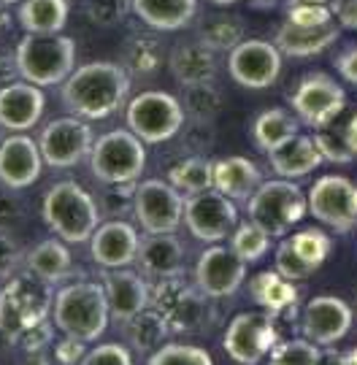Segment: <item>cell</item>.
Segmentation results:
<instances>
[{"instance_id":"32","label":"cell","mask_w":357,"mask_h":365,"mask_svg":"<svg viewBox=\"0 0 357 365\" xmlns=\"http://www.w3.org/2000/svg\"><path fill=\"white\" fill-rule=\"evenodd\" d=\"M249 292L257 306H263L265 312L281 314L284 309L295 306L298 289L292 284V279L281 276L279 271H263L249 282Z\"/></svg>"},{"instance_id":"49","label":"cell","mask_w":357,"mask_h":365,"mask_svg":"<svg viewBox=\"0 0 357 365\" xmlns=\"http://www.w3.org/2000/svg\"><path fill=\"white\" fill-rule=\"evenodd\" d=\"M49 344H52V325H49V322H41L38 327L27 330L25 336L16 341V346L30 354L43 352V346H49Z\"/></svg>"},{"instance_id":"23","label":"cell","mask_w":357,"mask_h":365,"mask_svg":"<svg viewBox=\"0 0 357 365\" xmlns=\"http://www.w3.org/2000/svg\"><path fill=\"white\" fill-rule=\"evenodd\" d=\"M103 287H106V298L111 306V317L119 322H128L130 317L144 312L152 303V284H146V279L135 271H125V268H106L103 274Z\"/></svg>"},{"instance_id":"20","label":"cell","mask_w":357,"mask_h":365,"mask_svg":"<svg viewBox=\"0 0 357 365\" xmlns=\"http://www.w3.org/2000/svg\"><path fill=\"white\" fill-rule=\"evenodd\" d=\"M41 168H43V155H41V146L30 135L16 133L0 141V184L3 187L25 190L38 182Z\"/></svg>"},{"instance_id":"53","label":"cell","mask_w":357,"mask_h":365,"mask_svg":"<svg viewBox=\"0 0 357 365\" xmlns=\"http://www.w3.org/2000/svg\"><path fill=\"white\" fill-rule=\"evenodd\" d=\"M344 133H346V144L352 146V152L357 155V114L352 119H349V122H346Z\"/></svg>"},{"instance_id":"9","label":"cell","mask_w":357,"mask_h":365,"mask_svg":"<svg viewBox=\"0 0 357 365\" xmlns=\"http://www.w3.org/2000/svg\"><path fill=\"white\" fill-rule=\"evenodd\" d=\"M206 298H209L206 292L190 287L179 276H173V279H160L152 284L149 306H155L165 317L171 333H195V330H206L214 319L212 306Z\"/></svg>"},{"instance_id":"40","label":"cell","mask_w":357,"mask_h":365,"mask_svg":"<svg viewBox=\"0 0 357 365\" xmlns=\"http://www.w3.org/2000/svg\"><path fill=\"white\" fill-rule=\"evenodd\" d=\"M268 360L274 365H317L322 360L319 344L311 339H290V341H276L274 349L268 352Z\"/></svg>"},{"instance_id":"16","label":"cell","mask_w":357,"mask_h":365,"mask_svg":"<svg viewBox=\"0 0 357 365\" xmlns=\"http://www.w3.org/2000/svg\"><path fill=\"white\" fill-rule=\"evenodd\" d=\"M227 71L236 84L247 90H268L281 73V52L276 43L263 38H244L230 49Z\"/></svg>"},{"instance_id":"29","label":"cell","mask_w":357,"mask_h":365,"mask_svg":"<svg viewBox=\"0 0 357 365\" xmlns=\"http://www.w3.org/2000/svg\"><path fill=\"white\" fill-rule=\"evenodd\" d=\"M138 19L160 33L187 27L198 14V0H133Z\"/></svg>"},{"instance_id":"21","label":"cell","mask_w":357,"mask_h":365,"mask_svg":"<svg viewBox=\"0 0 357 365\" xmlns=\"http://www.w3.org/2000/svg\"><path fill=\"white\" fill-rule=\"evenodd\" d=\"M46 106V95L33 81H11L0 87V128L11 133H25L38 125Z\"/></svg>"},{"instance_id":"10","label":"cell","mask_w":357,"mask_h":365,"mask_svg":"<svg viewBox=\"0 0 357 365\" xmlns=\"http://www.w3.org/2000/svg\"><path fill=\"white\" fill-rule=\"evenodd\" d=\"M185 192L171 182L146 179L135 187L133 214L146 233H176L185 222Z\"/></svg>"},{"instance_id":"48","label":"cell","mask_w":357,"mask_h":365,"mask_svg":"<svg viewBox=\"0 0 357 365\" xmlns=\"http://www.w3.org/2000/svg\"><path fill=\"white\" fill-rule=\"evenodd\" d=\"M84 357H87V341L66 336L63 341L54 344V360H57V363H66V365L84 363Z\"/></svg>"},{"instance_id":"39","label":"cell","mask_w":357,"mask_h":365,"mask_svg":"<svg viewBox=\"0 0 357 365\" xmlns=\"http://www.w3.org/2000/svg\"><path fill=\"white\" fill-rule=\"evenodd\" d=\"M271 238L254 222H244V225H236V230L230 233V247L236 249L238 257H244L247 262H257L260 257H265V252L271 249Z\"/></svg>"},{"instance_id":"5","label":"cell","mask_w":357,"mask_h":365,"mask_svg":"<svg viewBox=\"0 0 357 365\" xmlns=\"http://www.w3.org/2000/svg\"><path fill=\"white\" fill-rule=\"evenodd\" d=\"M16 71L38 87L63 84L76 66V41L60 33H27L16 43Z\"/></svg>"},{"instance_id":"51","label":"cell","mask_w":357,"mask_h":365,"mask_svg":"<svg viewBox=\"0 0 357 365\" xmlns=\"http://www.w3.org/2000/svg\"><path fill=\"white\" fill-rule=\"evenodd\" d=\"M14 76H19V71H16V54H11L9 49L0 46V87L11 84Z\"/></svg>"},{"instance_id":"22","label":"cell","mask_w":357,"mask_h":365,"mask_svg":"<svg viewBox=\"0 0 357 365\" xmlns=\"http://www.w3.org/2000/svg\"><path fill=\"white\" fill-rule=\"evenodd\" d=\"M141 235L135 233L130 222L108 220L98 225L90 238V255L100 268H125L138 257Z\"/></svg>"},{"instance_id":"13","label":"cell","mask_w":357,"mask_h":365,"mask_svg":"<svg viewBox=\"0 0 357 365\" xmlns=\"http://www.w3.org/2000/svg\"><path fill=\"white\" fill-rule=\"evenodd\" d=\"M43 163L52 168H73L81 160L93 155L95 135L93 128L87 125V119L76 117H60L52 119L38 138Z\"/></svg>"},{"instance_id":"55","label":"cell","mask_w":357,"mask_h":365,"mask_svg":"<svg viewBox=\"0 0 357 365\" xmlns=\"http://www.w3.org/2000/svg\"><path fill=\"white\" fill-rule=\"evenodd\" d=\"M214 6H233V3H238V0H212Z\"/></svg>"},{"instance_id":"58","label":"cell","mask_w":357,"mask_h":365,"mask_svg":"<svg viewBox=\"0 0 357 365\" xmlns=\"http://www.w3.org/2000/svg\"><path fill=\"white\" fill-rule=\"evenodd\" d=\"M0 130H3V128H0ZM0 141H3V138H0Z\"/></svg>"},{"instance_id":"26","label":"cell","mask_w":357,"mask_h":365,"mask_svg":"<svg viewBox=\"0 0 357 365\" xmlns=\"http://www.w3.org/2000/svg\"><path fill=\"white\" fill-rule=\"evenodd\" d=\"M268 160H271L274 173L281 179H304L325 163V157L317 146V138L304 135V133H295L284 144H279L274 152H268Z\"/></svg>"},{"instance_id":"46","label":"cell","mask_w":357,"mask_h":365,"mask_svg":"<svg viewBox=\"0 0 357 365\" xmlns=\"http://www.w3.org/2000/svg\"><path fill=\"white\" fill-rule=\"evenodd\" d=\"M19 260H22V255H19L16 241L6 227H0V279H9L11 274H16Z\"/></svg>"},{"instance_id":"43","label":"cell","mask_w":357,"mask_h":365,"mask_svg":"<svg viewBox=\"0 0 357 365\" xmlns=\"http://www.w3.org/2000/svg\"><path fill=\"white\" fill-rule=\"evenodd\" d=\"M344 128H341V130H336L333 125H328V128H322V130L314 135L322 157H325V160H331V163H352V160L357 157L355 152H352V146L346 144Z\"/></svg>"},{"instance_id":"33","label":"cell","mask_w":357,"mask_h":365,"mask_svg":"<svg viewBox=\"0 0 357 365\" xmlns=\"http://www.w3.org/2000/svg\"><path fill=\"white\" fill-rule=\"evenodd\" d=\"M68 14V0H22L16 16L27 33H60Z\"/></svg>"},{"instance_id":"15","label":"cell","mask_w":357,"mask_h":365,"mask_svg":"<svg viewBox=\"0 0 357 365\" xmlns=\"http://www.w3.org/2000/svg\"><path fill=\"white\" fill-rule=\"evenodd\" d=\"M292 108L304 125L322 130L341 117V111L346 108V92L331 76L311 73V76L301 78V84L295 87Z\"/></svg>"},{"instance_id":"37","label":"cell","mask_w":357,"mask_h":365,"mask_svg":"<svg viewBox=\"0 0 357 365\" xmlns=\"http://www.w3.org/2000/svg\"><path fill=\"white\" fill-rule=\"evenodd\" d=\"M203 43H209L214 52H230L233 46H238L244 41V25L238 16H209L206 25L200 27Z\"/></svg>"},{"instance_id":"18","label":"cell","mask_w":357,"mask_h":365,"mask_svg":"<svg viewBox=\"0 0 357 365\" xmlns=\"http://www.w3.org/2000/svg\"><path fill=\"white\" fill-rule=\"evenodd\" d=\"M247 265L249 262L238 257L233 247L212 244L195 262V287L209 298H230L244 284Z\"/></svg>"},{"instance_id":"47","label":"cell","mask_w":357,"mask_h":365,"mask_svg":"<svg viewBox=\"0 0 357 365\" xmlns=\"http://www.w3.org/2000/svg\"><path fill=\"white\" fill-rule=\"evenodd\" d=\"M22 217H25V206H22V200L11 192V187H9V190H0V227L11 230L14 225L22 222Z\"/></svg>"},{"instance_id":"4","label":"cell","mask_w":357,"mask_h":365,"mask_svg":"<svg viewBox=\"0 0 357 365\" xmlns=\"http://www.w3.org/2000/svg\"><path fill=\"white\" fill-rule=\"evenodd\" d=\"M41 217L66 244H84L100 225V211L95 197L76 182H57L43 195Z\"/></svg>"},{"instance_id":"19","label":"cell","mask_w":357,"mask_h":365,"mask_svg":"<svg viewBox=\"0 0 357 365\" xmlns=\"http://www.w3.org/2000/svg\"><path fill=\"white\" fill-rule=\"evenodd\" d=\"M352 330V309L336 295H317L306 303L301 333L319 346H333Z\"/></svg>"},{"instance_id":"56","label":"cell","mask_w":357,"mask_h":365,"mask_svg":"<svg viewBox=\"0 0 357 365\" xmlns=\"http://www.w3.org/2000/svg\"><path fill=\"white\" fill-rule=\"evenodd\" d=\"M6 27V11H3V3H0V30Z\"/></svg>"},{"instance_id":"28","label":"cell","mask_w":357,"mask_h":365,"mask_svg":"<svg viewBox=\"0 0 357 365\" xmlns=\"http://www.w3.org/2000/svg\"><path fill=\"white\" fill-rule=\"evenodd\" d=\"M260 184H263V173L247 157L214 160V190H219L222 195L244 203V200H249L254 195V190Z\"/></svg>"},{"instance_id":"3","label":"cell","mask_w":357,"mask_h":365,"mask_svg":"<svg viewBox=\"0 0 357 365\" xmlns=\"http://www.w3.org/2000/svg\"><path fill=\"white\" fill-rule=\"evenodd\" d=\"M108 306L106 287L103 282H73L57 289L52 306L54 327L63 330L66 336H73L79 341H98L108 327Z\"/></svg>"},{"instance_id":"30","label":"cell","mask_w":357,"mask_h":365,"mask_svg":"<svg viewBox=\"0 0 357 365\" xmlns=\"http://www.w3.org/2000/svg\"><path fill=\"white\" fill-rule=\"evenodd\" d=\"M25 265L27 271L41 276L43 282L57 284L71 274L73 257H71V249L63 244V238H49V241H41L27 252Z\"/></svg>"},{"instance_id":"52","label":"cell","mask_w":357,"mask_h":365,"mask_svg":"<svg viewBox=\"0 0 357 365\" xmlns=\"http://www.w3.org/2000/svg\"><path fill=\"white\" fill-rule=\"evenodd\" d=\"M338 73L346 78V81H352V84H357V46L355 49H349V52H344L341 57H338Z\"/></svg>"},{"instance_id":"14","label":"cell","mask_w":357,"mask_h":365,"mask_svg":"<svg viewBox=\"0 0 357 365\" xmlns=\"http://www.w3.org/2000/svg\"><path fill=\"white\" fill-rule=\"evenodd\" d=\"M311 217L338 233L357 225V184L346 176H319L309 190Z\"/></svg>"},{"instance_id":"31","label":"cell","mask_w":357,"mask_h":365,"mask_svg":"<svg viewBox=\"0 0 357 365\" xmlns=\"http://www.w3.org/2000/svg\"><path fill=\"white\" fill-rule=\"evenodd\" d=\"M125 336L135 352L152 354L171 336V325L165 322V317L155 306H146L144 312H138L125 322Z\"/></svg>"},{"instance_id":"17","label":"cell","mask_w":357,"mask_h":365,"mask_svg":"<svg viewBox=\"0 0 357 365\" xmlns=\"http://www.w3.org/2000/svg\"><path fill=\"white\" fill-rule=\"evenodd\" d=\"M331 249V235L319 227H304L298 233L284 235V241L276 247V271L292 282L309 279L325 265Z\"/></svg>"},{"instance_id":"44","label":"cell","mask_w":357,"mask_h":365,"mask_svg":"<svg viewBox=\"0 0 357 365\" xmlns=\"http://www.w3.org/2000/svg\"><path fill=\"white\" fill-rule=\"evenodd\" d=\"M135 206V184L122 182V184H106L103 192V209H106L108 220H125Z\"/></svg>"},{"instance_id":"1","label":"cell","mask_w":357,"mask_h":365,"mask_svg":"<svg viewBox=\"0 0 357 365\" xmlns=\"http://www.w3.org/2000/svg\"><path fill=\"white\" fill-rule=\"evenodd\" d=\"M130 90V73L125 66L95 60L73 68V73L63 81L60 103L66 111L81 119H106L122 108Z\"/></svg>"},{"instance_id":"25","label":"cell","mask_w":357,"mask_h":365,"mask_svg":"<svg viewBox=\"0 0 357 365\" xmlns=\"http://www.w3.org/2000/svg\"><path fill=\"white\" fill-rule=\"evenodd\" d=\"M138 265L149 279H173L185 271V247L176 233H146L138 247Z\"/></svg>"},{"instance_id":"34","label":"cell","mask_w":357,"mask_h":365,"mask_svg":"<svg viewBox=\"0 0 357 365\" xmlns=\"http://www.w3.org/2000/svg\"><path fill=\"white\" fill-rule=\"evenodd\" d=\"M295 133H298V119L287 114L284 108H268L263 114H257L254 125H252V138H254L257 149H263V152H274Z\"/></svg>"},{"instance_id":"36","label":"cell","mask_w":357,"mask_h":365,"mask_svg":"<svg viewBox=\"0 0 357 365\" xmlns=\"http://www.w3.org/2000/svg\"><path fill=\"white\" fill-rule=\"evenodd\" d=\"M162 43L155 36H135L128 41L125 54H122V66L130 76H155L162 68Z\"/></svg>"},{"instance_id":"45","label":"cell","mask_w":357,"mask_h":365,"mask_svg":"<svg viewBox=\"0 0 357 365\" xmlns=\"http://www.w3.org/2000/svg\"><path fill=\"white\" fill-rule=\"evenodd\" d=\"M84 363L87 365H130L133 352H130V346L111 341V344H100V346L90 349L87 357H84Z\"/></svg>"},{"instance_id":"8","label":"cell","mask_w":357,"mask_h":365,"mask_svg":"<svg viewBox=\"0 0 357 365\" xmlns=\"http://www.w3.org/2000/svg\"><path fill=\"white\" fill-rule=\"evenodd\" d=\"M185 103L179 98H173L171 92L162 90H146L135 95L128 111H125V122L144 144H162L171 141L173 135H179L185 128Z\"/></svg>"},{"instance_id":"41","label":"cell","mask_w":357,"mask_h":365,"mask_svg":"<svg viewBox=\"0 0 357 365\" xmlns=\"http://www.w3.org/2000/svg\"><path fill=\"white\" fill-rule=\"evenodd\" d=\"M149 365H212V354L195 344H162L160 349L146 354Z\"/></svg>"},{"instance_id":"54","label":"cell","mask_w":357,"mask_h":365,"mask_svg":"<svg viewBox=\"0 0 357 365\" xmlns=\"http://www.w3.org/2000/svg\"><path fill=\"white\" fill-rule=\"evenodd\" d=\"M341 363H355L357 365V346L349 354H344V357H341Z\"/></svg>"},{"instance_id":"50","label":"cell","mask_w":357,"mask_h":365,"mask_svg":"<svg viewBox=\"0 0 357 365\" xmlns=\"http://www.w3.org/2000/svg\"><path fill=\"white\" fill-rule=\"evenodd\" d=\"M331 9L338 25L346 30H357V0H331Z\"/></svg>"},{"instance_id":"2","label":"cell","mask_w":357,"mask_h":365,"mask_svg":"<svg viewBox=\"0 0 357 365\" xmlns=\"http://www.w3.org/2000/svg\"><path fill=\"white\" fill-rule=\"evenodd\" d=\"M52 306V282H43L27 268L11 274L0 287V336L16 344L27 330L46 322Z\"/></svg>"},{"instance_id":"42","label":"cell","mask_w":357,"mask_h":365,"mask_svg":"<svg viewBox=\"0 0 357 365\" xmlns=\"http://www.w3.org/2000/svg\"><path fill=\"white\" fill-rule=\"evenodd\" d=\"M130 6L133 0H87L84 3V14L98 27H117L128 16Z\"/></svg>"},{"instance_id":"27","label":"cell","mask_w":357,"mask_h":365,"mask_svg":"<svg viewBox=\"0 0 357 365\" xmlns=\"http://www.w3.org/2000/svg\"><path fill=\"white\" fill-rule=\"evenodd\" d=\"M209 43L203 41H187L182 46H176L168 57V68L171 76L182 84V87H192V84H209L217 78V68L219 60Z\"/></svg>"},{"instance_id":"35","label":"cell","mask_w":357,"mask_h":365,"mask_svg":"<svg viewBox=\"0 0 357 365\" xmlns=\"http://www.w3.org/2000/svg\"><path fill=\"white\" fill-rule=\"evenodd\" d=\"M168 182L185 195H195L214 187V160L203 155H190L168 168Z\"/></svg>"},{"instance_id":"57","label":"cell","mask_w":357,"mask_h":365,"mask_svg":"<svg viewBox=\"0 0 357 365\" xmlns=\"http://www.w3.org/2000/svg\"><path fill=\"white\" fill-rule=\"evenodd\" d=\"M3 6H11V3H22V0H0Z\"/></svg>"},{"instance_id":"24","label":"cell","mask_w":357,"mask_h":365,"mask_svg":"<svg viewBox=\"0 0 357 365\" xmlns=\"http://www.w3.org/2000/svg\"><path fill=\"white\" fill-rule=\"evenodd\" d=\"M338 36H341L338 19L319 22V25H304V22L284 19L274 43L279 46V52L287 57H314V54L325 52L331 43H336Z\"/></svg>"},{"instance_id":"7","label":"cell","mask_w":357,"mask_h":365,"mask_svg":"<svg viewBox=\"0 0 357 365\" xmlns=\"http://www.w3.org/2000/svg\"><path fill=\"white\" fill-rule=\"evenodd\" d=\"M146 165L144 141L130 128H114L103 133L93 146L90 170L100 184L135 182Z\"/></svg>"},{"instance_id":"12","label":"cell","mask_w":357,"mask_h":365,"mask_svg":"<svg viewBox=\"0 0 357 365\" xmlns=\"http://www.w3.org/2000/svg\"><path fill=\"white\" fill-rule=\"evenodd\" d=\"M185 225L198 241L219 244L230 238L238 225V209L233 197L222 195L219 190H203L185 200Z\"/></svg>"},{"instance_id":"38","label":"cell","mask_w":357,"mask_h":365,"mask_svg":"<svg viewBox=\"0 0 357 365\" xmlns=\"http://www.w3.org/2000/svg\"><path fill=\"white\" fill-rule=\"evenodd\" d=\"M185 111L190 114V119H200V122H214L217 114L222 111V92L214 87V81L209 84H192L185 87Z\"/></svg>"},{"instance_id":"6","label":"cell","mask_w":357,"mask_h":365,"mask_svg":"<svg viewBox=\"0 0 357 365\" xmlns=\"http://www.w3.org/2000/svg\"><path fill=\"white\" fill-rule=\"evenodd\" d=\"M306 211H309V197L304 195V190L292 179L281 176L263 182L247 200L249 220L274 238H284L290 227L304 220Z\"/></svg>"},{"instance_id":"11","label":"cell","mask_w":357,"mask_h":365,"mask_svg":"<svg viewBox=\"0 0 357 365\" xmlns=\"http://www.w3.org/2000/svg\"><path fill=\"white\" fill-rule=\"evenodd\" d=\"M276 317L274 312H241L225 327L222 346L230 360L244 365L260 363L276 344Z\"/></svg>"}]
</instances>
